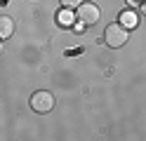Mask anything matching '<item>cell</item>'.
<instances>
[{"label":"cell","instance_id":"1","mask_svg":"<svg viewBox=\"0 0 146 141\" xmlns=\"http://www.w3.org/2000/svg\"><path fill=\"white\" fill-rule=\"evenodd\" d=\"M76 17H78L80 26H94L99 21V17H102V12H99V7L94 3H80L76 9Z\"/></svg>","mask_w":146,"mask_h":141},{"label":"cell","instance_id":"2","mask_svg":"<svg viewBox=\"0 0 146 141\" xmlns=\"http://www.w3.org/2000/svg\"><path fill=\"white\" fill-rule=\"evenodd\" d=\"M104 42L108 47H113V50H118V47H123L127 42V28L118 21V24H111L106 28V33H104Z\"/></svg>","mask_w":146,"mask_h":141},{"label":"cell","instance_id":"3","mask_svg":"<svg viewBox=\"0 0 146 141\" xmlns=\"http://www.w3.org/2000/svg\"><path fill=\"white\" fill-rule=\"evenodd\" d=\"M31 108L35 113H50L54 108V97H52L50 92H45V89L33 92L31 94Z\"/></svg>","mask_w":146,"mask_h":141},{"label":"cell","instance_id":"4","mask_svg":"<svg viewBox=\"0 0 146 141\" xmlns=\"http://www.w3.org/2000/svg\"><path fill=\"white\" fill-rule=\"evenodd\" d=\"M14 33V21L10 17H0V40H7Z\"/></svg>","mask_w":146,"mask_h":141},{"label":"cell","instance_id":"5","mask_svg":"<svg viewBox=\"0 0 146 141\" xmlns=\"http://www.w3.org/2000/svg\"><path fill=\"white\" fill-rule=\"evenodd\" d=\"M120 24L132 31V28L139 26V17H137V12H132V9H125V12L120 14Z\"/></svg>","mask_w":146,"mask_h":141},{"label":"cell","instance_id":"6","mask_svg":"<svg viewBox=\"0 0 146 141\" xmlns=\"http://www.w3.org/2000/svg\"><path fill=\"white\" fill-rule=\"evenodd\" d=\"M64 9H78V5L83 3V0H59Z\"/></svg>","mask_w":146,"mask_h":141},{"label":"cell","instance_id":"7","mask_svg":"<svg viewBox=\"0 0 146 141\" xmlns=\"http://www.w3.org/2000/svg\"><path fill=\"white\" fill-rule=\"evenodd\" d=\"M71 9H64V12L59 14V19H61V26H71V21H73V17L68 14Z\"/></svg>","mask_w":146,"mask_h":141},{"label":"cell","instance_id":"8","mask_svg":"<svg viewBox=\"0 0 146 141\" xmlns=\"http://www.w3.org/2000/svg\"><path fill=\"white\" fill-rule=\"evenodd\" d=\"M130 5H141V0H127Z\"/></svg>","mask_w":146,"mask_h":141},{"label":"cell","instance_id":"9","mask_svg":"<svg viewBox=\"0 0 146 141\" xmlns=\"http://www.w3.org/2000/svg\"><path fill=\"white\" fill-rule=\"evenodd\" d=\"M141 12L146 14V0H141Z\"/></svg>","mask_w":146,"mask_h":141},{"label":"cell","instance_id":"10","mask_svg":"<svg viewBox=\"0 0 146 141\" xmlns=\"http://www.w3.org/2000/svg\"><path fill=\"white\" fill-rule=\"evenodd\" d=\"M0 52H3V42H0Z\"/></svg>","mask_w":146,"mask_h":141}]
</instances>
